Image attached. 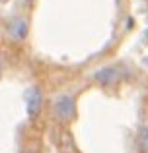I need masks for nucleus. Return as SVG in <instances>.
I'll return each instance as SVG.
<instances>
[{
	"instance_id": "nucleus-1",
	"label": "nucleus",
	"mask_w": 148,
	"mask_h": 153,
	"mask_svg": "<svg viewBox=\"0 0 148 153\" xmlns=\"http://www.w3.org/2000/svg\"><path fill=\"white\" fill-rule=\"evenodd\" d=\"M55 114L61 120L74 118V114H76L74 99L70 97V95H61V97H57V101H55Z\"/></svg>"
},
{
	"instance_id": "nucleus-2",
	"label": "nucleus",
	"mask_w": 148,
	"mask_h": 153,
	"mask_svg": "<svg viewBox=\"0 0 148 153\" xmlns=\"http://www.w3.org/2000/svg\"><path fill=\"white\" fill-rule=\"evenodd\" d=\"M8 35L14 41H22L27 35V19L26 18H14L8 23Z\"/></svg>"
},
{
	"instance_id": "nucleus-3",
	"label": "nucleus",
	"mask_w": 148,
	"mask_h": 153,
	"mask_svg": "<svg viewBox=\"0 0 148 153\" xmlns=\"http://www.w3.org/2000/svg\"><path fill=\"white\" fill-rule=\"evenodd\" d=\"M41 105H43V95L39 87H31V91L27 93V112L29 116H35L39 111H41Z\"/></svg>"
},
{
	"instance_id": "nucleus-4",
	"label": "nucleus",
	"mask_w": 148,
	"mask_h": 153,
	"mask_svg": "<svg viewBox=\"0 0 148 153\" xmlns=\"http://www.w3.org/2000/svg\"><path fill=\"white\" fill-rule=\"evenodd\" d=\"M94 78H95V82L101 83V85H113V83L119 79V74H117V68L107 66V68H101V70L95 72Z\"/></svg>"
},
{
	"instance_id": "nucleus-5",
	"label": "nucleus",
	"mask_w": 148,
	"mask_h": 153,
	"mask_svg": "<svg viewBox=\"0 0 148 153\" xmlns=\"http://www.w3.org/2000/svg\"><path fill=\"white\" fill-rule=\"evenodd\" d=\"M142 147L148 151V128H142Z\"/></svg>"
},
{
	"instance_id": "nucleus-6",
	"label": "nucleus",
	"mask_w": 148,
	"mask_h": 153,
	"mask_svg": "<svg viewBox=\"0 0 148 153\" xmlns=\"http://www.w3.org/2000/svg\"><path fill=\"white\" fill-rule=\"evenodd\" d=\"M0 70H2V62H0Z\"/></svg>"
}]
</instances>
